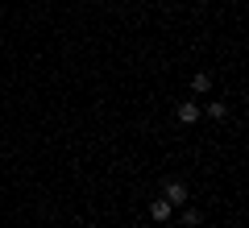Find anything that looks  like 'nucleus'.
<instances>
[{
  "label": "nucleus",
  "mask_w": 249,
  "mask_h": 228,
  "mask_svg": "<svg viewBox=\"0 0 249 228\" xmlns=\"http://www.w3.org/2000/svg\"><path fill=\"white\" fill-rule=\"evenodd\" d=\"M170 211H175V208H170L166 199H154V203H150V216L158 220V224H166V220H170Z\"/></svg>",
  "instance_id": "3"
},
{
  "label": "nucleus",
  "mask_w": 249,
  "mask_h": 228,
  "mask_svg": "<svg viewBox=\"0 0 249 228\" xmlns=\"http://www.w3.org/2000/svg\"><path fill=\"white\" fill-rule=\"evenodd\" d=\"M208 88H212V75H208V70H199L196 79H191V91H196V96H204Z\"/></svg>",
  "instance_id": "4"
},
{
  "label": "nucleus",
  "mask_w": 249,
  "mask_h": 228,
  "mask_svg": "<svg viewBox=\"0 0 249 228\" xmlns=\"http://www.w3.org/2000/svg\"><path fill=\"white\" fill-rule=\"evenodd\" d=\"M208 116H212V121H224V116H229V104H224V100H212V104H208Z\"/></svg>",
  "instance_id": "5"
},
{
  "label": "nucleus",
  "mask_w": 249,
  "mask_h": 228,
  "mask_svg": "<svg viewBox=\"0 0 249 228\" xmlns=\"http://www.w3.org/2000/svg\"><path fill=\"white\" fill-rule=\"evenodd\" d=\"M162 199H166L170 208H183V203L191 199V191H187V183H183V178H170V183L162 187Z\"/></svg>",
  "instance_id": "1"
},
{
  "label": "nucleus",
  "mask_w": 249,
  "mask_h": 228,
  "mask_svg": "<svg viewBox=\"0 0 249 228\" xmlns=\"http://www.w3.org/2000/svg\"><path fill=\"white\" fill-rule=\"evenodd\" d=\"M199 220H204V211H199V208H187V211H183V224H187V228H196Z\"/></svg>",
  "instance_id": "6"
},
{
  "label": "nucleus",
  "mask_w": 249,
  "mask_h": 228,
  "mask_svg": "<svg viewBox=\"0 0 249 228\" xmlns=\"http://www.w3.org/2000/svg\"><path fill=\"white\" fill-rule=\"evenodd\" d=\"M178 121H183V124H196L199 121V104H196V100H183V104H178Z\"/></svg>",
  "instance_id": "2"
}]
</instances>
